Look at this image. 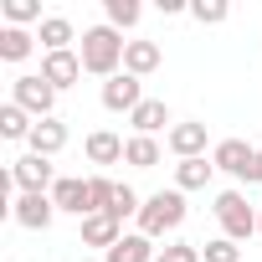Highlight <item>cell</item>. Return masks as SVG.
<instances>
[{"mask_svg":"<svg viewBox=\"0 0 262 262\" xmlns=\"http://www.w3.org/2000/svg\"><path fill=\"white\" fill-rule=\"evenodd\" d=\"M123 31H113L108 21L103 26H88L82 31V47H77V57H82V72H93V77H118L123 72Z\"/></svg>","mask_w":262,"mask_h":262,"instance_id":"obj_1","label":"cell"},{"mask_svg":"<svg viewBox=\"0 0 262 262\" xmlns=\"http://www.w3.org/2000/svg\"><path fill=\"white\" fill-rule=\"evenodd\" d=\"M180 221H185V190H155V195H144V211H139V231L149 236V242H160V236H170V231H180Z\"/></svg>","mask_w":262,"mask_h":262,"instance_id":"obj_2","label":"cell"},{"mask_svg":"<svg viewBox=\"0 0 262 262\" xmlns=\"http://www.w3.org/2000/svg\"><path fill=\"white\" fill-rule=\"evenodd\" d=\"M211 211H216V221H221V236H231L236 247H242L247 236H257V216H262V211H257L242 190H221Z\"/></svg>","mask_w":262,"mask_h":262,"instance_id":"obj_3","label":"cell"},{"mask_svg":"<svg viewBox=\"0 0 262 262\" xmlns=\"http://www.w3.org/2000/svg\"><path fill=\"white\" fill-rule=\"evenodd\" d=\"M11 103L26 108L36 123H41V118H57V88H52L41 72H21V77L11 82Z\"/></svg>","mask_w":262,"mask_h":262,"instance_id":"obj_4","label":"cell"},{"mask_svg":"<svg viewBox=\"0 0 262 262\" xmlns=\"http://www.w3.org/2000/svg\"><path fill=\"white\" fill-rule=\"evenodd\" d=\"M11 221L26 226V231H47V226L57 221V201L41 195V190H16V195H11Z\"/></svg>","mask_w":262,"mask_h":262,"instance_id":"obj_5","label":"cell"},{"mask_svg":"<svg viewBox=\"0 0 262 262\" xmlns=\"http://www.w3.org/2000/svg\"><path fill=\"white\" fill-rule=\"evenodd\" d=\"M11 180H16V190H41V195H52V185L62 180L57 175V165L47 160V155H21V160H11Z\"/></svg>","mask_w":262,"mask_h":262,"instance_id":"obj_6","label":"cell"},{"mask_svg":"<svg viewBox=\"0 0 262 262\" xmlns=\"http://www.w3.org/2000/svg\"><path fill=\"white\" fill-rule=\"evenodd\" d=\"M211 165H216L221 175H231V180H252V165H257V149H252L247 139H221V144L211 149Z\"/></svg>","mask_w":262,"mask_h":262,"instance_id":"obj_7","label":"cell"},{"mask_svg":"<svg viewBox=\"0 0 262 262\" xmlns=\"http://www.w3.org/2000/svg\"><path fill=\"white\" fill-rule=\"evenodd\" d=\"M139 103H144V77L118 72V77L103 82V108H108V113H134Z\"/></svg>","mask_w":262,"mask_h":262,"instance_id":"obj_8","label":"cell"},{"mask_svg":"<svg viewBox=\"0 0 262 262\" xmlns=\"http://www.w3.org/2000/svg\"><path fill=\"white\" fill-rule=\"evenodd\" d=\"M165 149H170L175 160H206V123H195V118H185V123H170Z\"/></svg>","mask_w":262,"mask_h":262,"instance_id":"obj_9","label":"cell"},{"mask_svg":"<svg viewBox=\"0 0 262 262\" xmlns=\"http://www.w3.org/2000/svg\"><path fill=\"white\" fill-rule=\"evenodd\" d=\"M52 201H57V211H67V216H93V201H88V180L82 175H62L57 185H52Z\"/></svg>","mask_w":262,"mask_h":262,"instance_id":"obj_10","label":"cell"},{"mask_svg":"<svg viewBox=\"0 0 262 262\" xmlns=\"http://www.w3.org/2000/svg\"><path fill=\"white\" fill-rule=\"evenodd\" d=\"M41 77L62 93V88H72L82 77V57L77 52H41Z\"/></svg>","mask_w":262,"mask_h":262,"instance_id":"obj_11","label":"cell"},{"mask_svg":"<svg viewBox=\"0 0 262 262\" xmlns=\"http://www.w3.org/2000/svg\"><path fill=\"white\" fill-rule=\"evenodd\" d=\"M118 242H123V221H118V216H108V211L82 216V247H103V252H113Z\"/></svg>","mask_w":262,"mask_h":262,"instance_id":"obj_12","label":"cell"},{"mask_svg":"<svg viewBox=\"0 0 262 262\" xmlns=\"http://www.w3.org/2000/svg\"><path fill=\"white\" fill-rule=\"evenodd\" d=\"M160 62H165L160 41H128V47H123V72H134V77L160 72Z\"/></svg>","mask_w":262,"mask_h":262,"instance_id":"obj_13","label":"cell"},{"mask_svg":"<svg viewBox=\"0 0 262 262\" xmlns=\"http://www.w3.org/2000/svg\"><path fill=\"white\" fill-rule=\"evenodd\" d=\"M128 123H134V134H144V139H155L160 134V128L170 123V108L160 103V98H144L134 113H128ZM165 134H170V128H165Z\"/></svg>","mask_w":262,"mask_h":262,"instance_id":"obj_14","label":"cell"},{"mask_svg":"<svg viewBox=\"0 0 262 262\" xmlns=\"http://www.w3.org/2000/svg\"><path fill=\"white\" fill-rule=\"evenodd\" d=\"M62 149H67V123H62V118H41V123L31 128V155H47V160H52V155H62Z\"/></svg>","mask_w":262,"mask_h":262,"instance_id":"obj_15","label":"cell"},{"mask_svg":"<svg viewBox=\"0 0 262 262\" xmlns=\"http://www.w3.org/2000/svg\"><path fill=\"white\" fill-rule=\"evenodd\" d=\"M160 252H155V242L144 236V231H123V242L113 247V252H103V262H155Z\"/></svg>","mask_w":262,"mask_h":262,"instance_id":"obj_16","label":"cell"},{"mask_svg":"<svg viewBox=\"0 0 262 262\" xmlns=\"http://www.w3.org/2000/svg\"><path fill=\"white\" fill-rule=\"evenodd\" d=\"M36 41H41V52H72L77 31H72V21H67V16H47V21L36 26Z\"/></svg>","mask_w":262,"mask_h":262,"instance_id":"obj_17","label":"cell"},{"mask_svg":"<svg viewBox=\"0 0 262 262\" xmlns=\"http://www.w3.org/2000/svg\"><path fill=\"white\" fill-rule=\"evenodd\" d=\"M82 149H88V160H93V165H118V160H123V139L113 134V128H93Z\"/></svg>","mask_w":262,"mask_h":262,"instance_id":"obj_18","label":"cell"},{"mask_svg":"<svg viewBox=\"0 0 262 262\" xmlns=\"http://www.w3.org/2000/svg\"><path fill=\"white\" fill-rule=\"evenodd\" d=\"M36 52V36L26 26H0V62H26Z\"/></svg>","mask_w":262,"mask_h":262,"instance_id":"obj_19","label":"cell"},{"mask_svg":"<svg viewBox=\"0 0 262 262\" xmlns=\"http://www.w3.org/2000/svg\"><path fill=\"white\" fill-rule=\"evenodd\" d=\"M160 160H165L160 139H144V134H134V139H123V165H134V170H155Z\"/></svg>","mask_w":262,"mask_h":262,"instance_id":"obj_20","label":"cell"},{"mask_svg":"<svg viewBox=\"0 0 262 262\" xmlns=\"http://www.w3.org/2000/svg\"><path fill=\"white\" fill-rule=\"evenodd\" d=\"M31 128H36V118L26 113V108H16V103H6L0 108V139H11V144H31Z\"/></svg>","mask_w":262,"mask_h":262,"instance_id":"obj_21","label":"cell"},{"mask_svg":"<svg viewBox=\"0 0 262 262\" xmlns=\"http://www.w3.org/2000/svg\"><path fill=\"white\" fill-rule=\"evenodd\" d=\"M211 175H216L211 160H180V165H175V190H206Z\"/></svg>","mask_w":262,"mask_h":262,"instance_id":"obj_22","label":"cell"},{"mask_svg":"<svg viewBox=\"0 0 262 262\" xmlns=\"http://www.w3.org/2000/svg\"><path fill=\"white\" fill-rule=\"evenodd\" d=\"M103 16H108L113 31H128V26H139L144 6H139V0H103Z\"/></svg>","mask_w":262,"mask_h":262,"instance_id":"obj_23","label":"cell"},{"mask_svg":"<svg viewBox=\"0 0 262 262\" xmlns=\"http://www.w3.org/2000/svg\"><path fill=\"white\" fill-rule=\"evenodd\" d=\"M113 195H118V180H108V175H88V201H93V216H98V211H113Z\"/></svg>","mask_w":262,"mask_h":262,"instance_id":"obj_24","label":"cell"},{"mask_svg":"<svg viewBox=\"0 0 262 262\" xmlns=\"http://www.w3.org/2000/svg\"><path fill=\"white\" fill-rule=\"evenodd\" d=\"M0 11H6V26H41L47 16H41V6H36V0H6V6H0Z\"/></svg>","mask_w":262,"mask_h":262,"instance_id":"obj_25","label":"cell"},{"mask_svg":"<svg viewBox=\"0 0 262 262\" xmlns=\"http://www.w3.org/2000/svg\"><path fill=\"white\" fill-rule=\"evenodd\" d=\"M139 211H144V201H139V190L118 180V195H113V211H108V216H118V221H128V216H134V221H139Z\"/></svg>","mask_w":262,"mask_h":262,"instance_id":"obj_26","label":"cell"},{"mask_svg":"<svg viewBox=\"0 0 262 262\" xmlns=\"http://www.w3.org/2000/svg\"><path fill=\"white\" fill-rule=\"evenodd\" d=\"M201 262H242V247H236L231 236H216V242L201 247Z\"/></svg>","mask_w":262,"mask_h":262,"instance_id":"obj_27","label":"cell"},{"mask_svg":"<svg viewBox=\"0 0 262 262\" xmlns=\"http://www.w3.org/2000/svg\"><path fill=\"white\" fill-rule=\"evenodd\" d=\"M190 16H195L201 26H221V21L231 16V6H226V0H195V6H190Z\"/></svg>","mask_w":262,"mask_h":262,"instance_id":"obj_28","label":"cell"},{"mask_svg":"<svg viewBox=\"0 0 262 262\" xmlns=\"http://www.w3.org/2000/svg\"><path fill=\"white\" fill-rule=\"evenodd\" d=\"M155 262H201V247H190V242H170Z\"/></svg>","mask_w":262,"mask_h":262,"instance_id":"obj_29","label":"cell"},{"mask_svg":"<svg viewBox=\"0 0 262 262\" xmlns=\"http://www.w3.org/2000/svg\"><path fill=\"white\" fill-rule=\"evenodd\" d=\"M252 180L262 185V149H257V165H252Z\"/></svg>","mask_w":262,"mask_h":262,"instance_id":"obj_30","label":"cell"},{"mask_svg":"<svg viewBox=\"0 0 262 262\" xmlns=\"http://www.w3.org/2000/svg\"><path fill=\"white\" fill-rule=\"evenodd\" d=\"M257 236H262V216H257Z\"/></svg>","mask_w":262,"mask_h":262,"instance_id":"obj_31","label":"cell"},{"mask_svg":"<svg viewBox=\"0 0 262 262\" xmlns=\"http://www.w3.org/2000/svg\"><path fill=\"white\" fill-rule=\"evenodd\" d=\"M82 262H103V257H82Z\"/></svg>","mask_w":262,"mask_h":262,"instance_id":"obj_32","label":"cell"}]
</instances>
